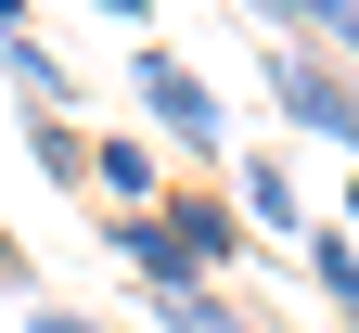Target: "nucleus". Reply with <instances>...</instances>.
<instances>
[{
  "label": "nucleus",
  "instance_id": "nucleus-1",
  "mask_svg": "<svg viewBox=\"0 0 359 333\" xmlns=\"http://www.w3.org/2000/svg\"><path fill=\"white\" fill-rule=\"evenodd\" d=\"M128 90H142V116H154V141H167V154H193V167H218V154H231V116H218V90L180 64L167 39H142V52H128Z\"/></svg>",
  "mask_w": 359,
  "mask_h": 333
},
{
  "label": "nucleus",
  "instance_id": "nucleus-10",
  "mask_svg": "<svg viewBox=\"0 0 359 333\" xmlns=\"http://www.w3.org/2000/svg\"><path fill=\"white\" fill-rule=\"evenodd\" d=\"M103 13H116V26H154V0H103Z\"/></svg>",
  "mask_w": 359,
  "mask_h": 333
},
{
  "label": "nucleus",
  "instance_id": "nucleus-8",
  "mask_svg": "<svg viewBox=\"0 0 359 333\" xmlns=\"http://www.w3.org/2000/svg\"><path fill=\"white\" fill-rule=\"evenodd\" d=\"M90 141H103V128H77V116H26V154H39L52 193H90Z\"/></svg>",
  "mask_w": 359,
  "mask_h": 333
},
{
  "label": "nucleus",
  "instance_id": "nucleus-11",
  "mask_svg": "<svg viewBox=\"0 0 359 333\" xmlns=\"http://www.w3.org/2000/svg\"><path fill=\"white\" fill-rule=\"evenodd\" d=\"M346 231H359V167H346Z\"/></svg>",
  "mask_w": 359,
  "mask_h": 333
},
{
  "label": "nucleus",
  "instance_id": "nucleus-4",
  "mask_svg": "<svg viewBox=\"0 0 359 333\" xmlns=\"http://www.w3.org/2000/svg\"><path fill=\"white\" fill-rule=\"evenodd\" d=\"M269 39H295V52H346L359 64V0H244Z\"/></svg>",
  "mask_w": 359,
  "mask_h": 333
},
{
  "label": "nucleus",
  "instance_id": "nucleus-6",
  "mask_svg": "<svg viewBox=\"0 0 359 333\" xmlns=\"http://www.w3.org/2000/svg\"><path fill=\"white\" fill-rule=\"evenodd\" d=\"M0 77L26 90V116H65V103H77V77H65V52H52L39 26H26V39H0Z\"/></svg>",
  "mask_w": 359,
  "mask_h": 333
},
{
  "label": "nucleus",
  "instance_id": "nucleus-9",
  "mask_svg": "<svg viewBox=\"0 0 359 333\" xmlns=\"http://www.w3.org/2000/svg\"><path fill=\"white\" fill-rule=\"evenodd\" d=\"M26 333H103V320H77V308H52V295H26Z\"/></svg>",
  "mask_w": 359,
  "mask_h": 333
},
{
  "label": "nucleus",
  "instance_id": "nucleus-2",
  "mask_svg": "<svg viewBox=\"0 0 359 333\" xmlns=\"http://www.w3.org/2000/svg\"><path fill=\"white\" fill-rule=\"evenodd\" d=\"M257 77H269V103H283L308 141L359 154V64H346V52H295V39H269V52H257Z\"/></svg>",
  "mask_w": 359,
  "mask_h": 333
},
{
  "label": "nucleus",
  "instance_id": "nucleus-7",
  "mask_svg": "<svg viewBox=\"0 0 359 333\" xmlns=\"http://www.w3.org/2000/svg\"><path fill=\"white\" fill-rule=\"evenodd\" d=\"M295 257H308V295H321V308L359 333V231H308Z\"/></svg>",
  "mask_w": 359,
  "mask_h": 333
},
{
  "label": "nucleus",
  "instance_id": "nucleus-3",
  "mask_svg": "<svg viewBox=\"0 0 359 333\" xmlns=\"http://www.w3.org/2000/svg\"><path fill=\"white\" fill-rule=\"evenodd\" d=\"M90 193H103V218H154L180 179H167V141H142V128H103L90 141Z\"/></svg>",
  "mask_w": 359,
  "mask_h": 333
},
{
  "label": "nucleus",
  "instance_id": "nucleus-5",
  "mask_svg": "<svg viewBox=\"0 0 359 333\" xmlns=\"http://www.w3.org/2000/svg\"><path fill=\"white\" fill-rule=\"evenodd\" d=\"M231 205H244V231H295V244H308V231H321V218L295 205V179L269 167V154H231Z\"/></svg>",
  "mask_w": 359,
  "mask_h": 333
}]
</instances>
